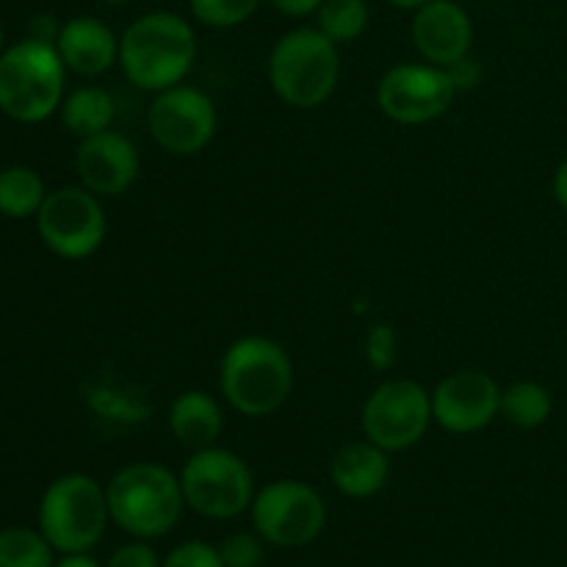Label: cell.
Instances as JSON below:
<instances>
[{
    "label": "cell",
    "mask_w": 567,
    "mask_h": 567,
    "mask_svg": "<svg viewBox=\"0 0 567 567\" xmlns=\"http://www.w3.org/2000/svg\"><path fill=\"white\" fill-rule=\"evenodd\" d=\"M266 540L258 532H233L219 543L225 567H260L264 565Z\"/></svg>",
    "instance_id": "obj_25"
},
{
    "label": "cell",
    "mask_w": 567,
    "mask_h": 567,
    "mask_svg": "<svg viewBox=\"0 0 567 567\" xmlns=\"http://www.w3.org/2000/svg\"><path fill=\"white\" fill-rule=\"evenodd\" d=\"M66 131L78 138L97 136L114 122V97L103 86H78L59 109Z\"/></svg>",
    "instance_id": "obj_19"
},
{
    "label": "cell",
    "mask_w": 567,
    "mask_h": 567,
    "mask_svg": "<svg viewBox=\"0 0 567 567\" xmlns=\"http://www.w3.org/2000/svg\"><path fill=\"white\" fill-rule=\"evenodd\" d=\"M103 3H131V0H103Z\"/></svg>",
    "instance_id": "obj_35"
},
{
    "label": "cell",
    "mask_w": 567,
    "mask_h": 567,
    "mask_svg": "<svg viewBox=\"0 0 567 567\" xmlns=\"http://www.w3.org/2000/svg\"><path fill=\"white\" fill-rule=\"evenodd\" d=\"M161 567H225V563H221L219 546H210L205 540H186L166 554Z\"/></svg>",
    "instance_id": "obj_26"
},
{
    "label": "cell",
    "mask_w": 567,
    "mask_h": 567,
    "mask_svg": "<svg viewBox=\"0 0 567 567\" xmlns=\"http://www.w3.org/2000/svg\"><path fill=\"white\" fill-rule=\"evenodd\" d=\"M59 31H61V25L50 14H39L31 20V39H39V42L55 44Z\"/></svg>",
    "instance_id": "obj_31"
},
{
    "label": "cell",
    "mask_w": 567,
    "mask_h": 567,
    "mask_svg": "<svg viewBox=\"0 0 567 567\" xmlns=\"http://www.w3.org/2000/svg\"><path fill=\"white\" fill-rule=\"evenodd\" d=\"M53 567H103L97 559H92L89 554H64Z\"/></svg>",
    "instance_id": "obj_33"
},
{
    "label": "cell",
    "mask_w": 567,
    "mask_h": 567,
    "mask_svg": "<svg viewBox=\"0 0 567 567\" xmlns=\"http://www.w3.org/2000/svg\"><path fill=\"white\" fill-rule=\"evenodd\" d=\"M48 199L42 175L31 166H6L0 172V214L9 219H28L37 216Z\"/></svg>",
    "instance_id": "obj_20"
},
{
    "label": "cell",
    "mask_w": 567,
    "mask_h": 567,
    "mask_svg": "<svg viewBox=\"0 0 567 567\" xmlns=\"http://www.w3.org/2000/svg\"><path fill=\"white\" fill-rule=\"evenodd\" d=\"M197 61V33L175 11H150L120 37V66L142 92H164L186 81Z\"/></svg>",
    "instance_id": "obj_1"
},
{
    "label": "cell",
    "mask_w": 567,
    "mask_h": 567,
    "mask_svg": "<svg viewBox=\"0 0 567 567\" xmlns=\"http://www.w3.org/2000/svg\"><path fill=\"white\" fill-rule=\"evenodd\" d=\"M413 44L426 64L449 70L468 59L474 44V22L454 0H430L413 17Z\"/></svg>",
    "instance_id": "obj_15"
},
{
    "label": "cell",
    "mask_w": 567,
    "mask_h": 567,
    "mask_svg": "<svg viewBox=\"0 0 567 567\" xmlns=\"http://www.w3.org/2000/svg\"><path fill=\"white\" fill-rule=\"evenodd\" d=\"M109 496L94 476L64 474L39 502V532L59 554H89L109 526Z\"/></svg>",
    "instance_id": "obj_6"
},
{
    "label": "cell",
    "mask_w": 567,
    "mask_h": 567,
    "mask_svg": "<svg viewBox=\"0 0 567 567\" xmlns=\"http://www.w3.org/2000/svg\"><path fill=\"white\" fill-rule=\"evenodd\" d=\"M111 520L136 540L166 537L186 509L181 476L161 463H131L111 476L109 487Z\"/></svg>",
    "instance_id": "obj_3"
},
{
    "label": "cell",
    "mask_w": 567,
    "mask_h": 567,
    "mask_svg": "<svg viewBox=\"0 0 567 567\" xmlns=\"http://www.w3.org/2000/svg\"><path fill=\"white\" fill-rule=\"evenodd\" d=\"M161 565H164V559H161L158 551L150 546V540H136V537H133L131 543H125V546H120L114 554H111L109 565L105 567H161Z\"/></svg>",
    "instance_id": "obj_28"
},
{
    "label": "cell",
    "mask_w": 567,
    "mask_h": 567,
    "mask_svg": "<svg viewBox=\"0 0 567 567\" xmlns=\"http://www.w3.org/2000/svg\"><path fill=\"white\" fill-rule=\"evenodd\" d=\"M66 66L55 44L22 39L0 53V111L9 120L37 125L64 103Z\"/></svg>",
    "instance_id": "obj_4"
},
{
    "label": "cell",
    "mask_w": 567,
    "mask_h": 567,
    "mask_svg": "<svg viewBox=\"0 0 567 567\" xmlns=\"http://www.w3.org/2000/svg\"><path fill=\"white\" fill-rule=\"evenodd\" d=\"M330 480L341 496L363 502L377 496L391 480V454L371 441H352L330 460Z\"/></svg>",
    "instance_id": "obj_17"
},
{
    "label": "cell",
    "mask_w": 567,
    "mask_h": 567,
    "mask_svg": "<svg viewBox=\"0 0 567 567\" xmlns=\"http://www.w3.org/2000/svg\"><path fill=\"white\" fill-rule=\"evenodd\" d=\"M166 424L183 446L199 452V449H210L219 443L221 430H225V413H221L219 399L210 393L183 391L169 404Z\"/></svg>",
    "instance_id": "obj_18"
},
{
    "label": "cell",
    "mask_w": 567,
    "mask_h": 567,
    "mask_svg": "<svg viewBox=\"0 0 567 567\" xmlns=\"http://www.w3.org/2000/svg\"><path fill=\"white\" fill-rule=\"evenodd\" d=\"M341 78L338 44L319 28H293L277 39L269 55V83L291 109H319Z\"/></svg>",
    "instance_id": "obj_5"
},
{
    "label": "cell",
    "mask_w": 567,
    "mask_h": 567,
    "mask_svg": "<svg viewBox=\"0 0 567 567\" xmlns=\"http://www.w3.org/2000/svg\"><path fill=\"white\" fill-rule=\"evenodd\" d=\"M457 86L449 70L435 64H396L382 75L377 103L399 125H424L446 114Z\"/></svg>",
    "instance_id": "obj_12"
},
{
    "label": "cell",
    "mask_w": 567,
    "mask_h": 567,
    "mask_svg": "<svg viewBox=\"0 0 567 567\" xmlns=\"http://www.w3.org/2000/svg\"><path fill=\"white\" fill-rule=\"evenodd\" d=\"M75 169L83 186L103 197H122L136 183L142 172L138 150L125 133L103 131L97 136L81 138L75 153Z\"/></svg>",
    "instance_id": "obj_14"
},
{
    "label": "cell",
    "mask_w": 567,
    "mask_h": 567,
    "mask_svg": "<svg viewBox=\"0 0 567 567\" xmlns=\"http://www.w3.org/2000/svg\"><path fill=\"white\" fill-rule=\"evenodd\" d=\"M0 53H3V28H0Z\"/></svg>",
    "instance_id": "obj_36"
},
{
    "label": "cell",
    "mask_w": 567,
    "mask_h": 567,
    "mask_svg": "<svg viewBox=\"0 0 567 567\" xmlns=\"http://www.w3.org/2000/svg\"><path fill=\"white\" fill-rule=\"evenodd\" d=\"M449 75H452L454 86H457V92H460V89H471L476 81H480V66H476L468 55V59H463V61H457V64L449 66Z\"/></svg>",
    "instance_id": "obj_29"
},
{
    "label": "cell",
    "mask_w": 567,
    "mask_h": 567,
    "mask_svg": "<svg viewBox=\"0 0 567 567\" xmlns=\"http://www.w3.org/2000/svg\"><path fill=\"white\" fill-rule=\"evenodd\" d=\"M260 0H188L194 20L208 28H236L258 11Z\"/></svg>",
    "instance_id": "obj_24"
},
{
    "label": "cell",
    "mask_w": 567,
    "mask_h": 567,
    "mask_svg": "<svg viewBox=\"0 0 567 567\" xmlns=\"http://www.w3.org/2000/svg\"><path fill=\"white\" fill-rule=\"evenodd\" d=\"M316 14H319L316 28L336 44H349L363 37L371 20L365 0H324Z\"/></svg>",
    "instance_id": "obj_22"
},
{
    "label": "cell",
    "mask_w": 567,
    "mask_h": 567,
    "mask_svg": "<svg viewBox=\"0 0 567 567\" xmlns=\"http://www.w3.org/2000/svg\"><path fill=\"white\" fill-rule=\"evenodd\" d=\"M269 3L286 17H308L313 14V11H319V6L324 3V0H269Z\"/></svg>",
    "instance_id": "obj_30"
},
{
    "label": "cell",
    "mask_w": 567,
    "mask_h": 567,
    "mask_svg": "<svg viewBox=\"0 0 567 567\" xmlns=\"http://www.w3.org/2000/svg\"><path fill=\"white\" fill-rule=\"evenodd\" d=\"M55 50L66 70L83 78H97L120 64V39L105 22L94 17L66 20L55 39Z\"/></svg>",
    "instance_id": "obj_16"
},
{
    "label": "cell",
    "mask_w": 567,
    "mask_h": 567,
    "mask_svg": "<svg viewBox=\"0 0 567 567\" xmlns=\"http://www.w3.org/2000/svg\"><path fill=\"white\" fill-rule=\"evenodd\" d=\"M391 6H396V9H404V11H415L421 9L424 3H430V0H388Z\"/></svg>",
    "instance_id": "obj_34"
},
{
    "label": "cell",
    "mask_w": 567,
    "mask_h": 567,
    "mask_svg": "<svg viewBox=\"0 0 567 567\" xmlns=\"http://www.w3.org/2000/svg\"><path fill=\"white\" fill-rule=\"evenodd\" d=\"M37 230L44 247L64 260L92 258L105 241L103 203L86 186H64L48 192L37 214Z\"/></svg>",
    "instance_id": "obj_10"
},
{
    "label": "cell",
    "mask_w": 567,
    "mask_h": 567,
    "mask_svg": "<svg viewBox=\"0 0 567 567\" xmlns=\"http://www.w3.org/2000/svg\"><path fill=\"white\" fill-rule=\"evenodd\" d=\"M147 127L153 142L164 153L188 158V155L203 153L214 142L219 114L210 94L188 83H177L155 94L147 111Z\"/></svg>",
    "instance_id": "obj_11"
},
{
    "label": "cell",
    "mask_w": 567,
    "mask_h": 567,
    "mask_svg": "<svg viewBox=\"0 0 567 567\" xmlns=\"http://www.w3.org/2000/svg\"><path fill=\"white\" fill-rule=\"evenodd\" d=\"M365 360L377 371H388L396 363V332L391 324L380 321V324L371 327L369 336H365Z\"/></svg>",
    "instance_id": "obj_27"
},
{
    "label": "cell",
    "mask_w": 567,
    "mask_h": 567,
    "mask_svg": "<svg viewBox=\"0 0 567 567\" xmlns=\"http://www.w3.org/2000/svg\"><path fill=\"white\" fill-rule=\"evenodd\" d=\"M554 197L567 210V158L559 164L557 175H554Z\"/></svg>",
    "instance_id": "obj_32"
},
{
    "label": "cell",
    "mask_w": 567,
    "mask_h": 567,
    "mask_svg": "<svg viewBox=\"0 0 567 567\" xmlns=\"http://www.w3.org/2000/svg\"><path fill=\"white\" fill-rule=\"evenodd\" d=\"M252 529L269 546L302 548L327 526V504L319 491L299 480H275L252 498Z\"/></svg>",
    "instance_id": "obj_8"
},
{
    "label": "cell",
    "mask_w": 567,
    "mask_h": 567,
    "mask_svg": "<svg viewBox=\"0 0 567 567\" xmlns=\"http://www.w3.org/2000/svg\"><path fill=\"white\" fill-rule=\"evenodd\" d=\"M48 537L25 526H9L0 532V567H53Z\"/></svg>",
    "instance_id": "obj_23"
},
{
    "label": "cell",
    "mask_w": 567,
    "mask_h": 567,
    "mask_svg": "<svg viewBox=\"0 0 567 567\" xmlns=\"http://www.w3.org/2000/svg\"><path fill=\"white\" fill-rule=\"evenodd\" d=\"M432 393L415 380H388L363 402V437L388 454L413 449L432 424Z\"/></svg>",
    "instance_id": "obj_9"
},
{
    "label": "cell",
    "mask_w": 567,
    "mask_h": 567,
    "mask_svg": "<svg viewBox=\"0 0 567 567\" xmlns=\"http://www.w3.org/2000/svg\"><path fill=\"white\" fill-rule=\"evenodd\" d=\"M177 476H181L186 507L208 520L238 518L252 507L258 493L247 460L219 443L192 452Z\"/></svg>",
    "instance_id": "obj_7"
},
{
    "label": "cell",
    "mask_w": 567,
    "mask_h": 567,
    "mask_svg": "<svg viewBox=\"0 0 567 567\" xmlns=\"http://www.w3.org/2000/svg\"><path fill=\"white\" fill-rule=\"evenodd\" d=\"M502 391L485 371H454L432 391V419L452 435H474L502 415Z\"/></svg>",
    "instance_id": "obj_13"
},
{
    "label": "cell",
    "mask_w": 567,
    "mask_h": 567,
    "mask_svg": "<svg viewBox=\"0 0 567 567\" xmlns=\"http://www.w3.org/2000/svg\"><path fill=\"white\" fill-rule=\"evenodd\" d=\"M554 399L546 385L535 380L513 382L502 391V415L518 430H537L551 419Z\"/></svg>",
    "instance_id": "obj_21"
},
{
    "label": "cell",
    "mask_w": 567,
    "mask_h": 567,
    "mask_svg": "<svg viewBox=\"0 0 567 567\" xmlns=\"http://www.w3.org/2000/svg\"><path fill=\"white\" fill-rule=\"evenodd\" d=\"M219 391L225 402L247 419L275 415L293 391L291 354L275 338H238L221 354Z\"/></svg>",
    "instance_id": "obj_2"
}]
</instances>
